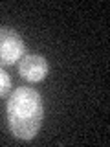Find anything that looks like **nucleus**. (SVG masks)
Masks as SVG:
<instances>
[{
  "label": "nucleus",
  "instance_id": "f257e3e1",
  "mask_svg": "<svg viewBox=\"0 0 110 147\" xmlns=\"http://www.w3.org/2000/svg\"><path fill=\"white\" fill-rule=\"evenodd\" d=\"M6 112L11 134L18 140H33L39 134L44 119L42 96L35 88L18 86L9 94Z\"/></svg>",
  "mask_w": 110,
  "mask_h": 147
},
{
  "label": "nucleus",
  "instance_id": "f03ea898",
  "mask_svg": "<svg viewBox=\"0 0 110 147\" xmlns=\"http://www.w3.org/2000/svg\"><path fill=\"white\" fill-rule=\"evenodd\" d=\"M26 44L17 30L0 26V64H15L24 57Z\"/></svg>",
  "mask_w": 110,
  "mask_h": 147
},
{
  "label": "nucleus",
  "instance_id": "20e7f679",
  "mask_svg": "<svg viewBox=\"0 0 110 147\" xmlns=\"http://www.w3.org/2000/svg\"><path fill=\"white\" fill-rule=\"evenodd\" d=\"M9 92H11V77L4 68H0V98H6Z\"/></svg>",
  "mask_w": 110,
  "mask_h": 147
},
{
  "label": "nucleus",
  "instance_id": "7ed1b4c3",
  "mask_svg": "<svg viewBox=\"0 0 110 147\" xmlns=\"http://www.w3.org/2000/svg\"><path fill=\"white\" fill-rule=\"evenodd\" d=\"M48 72H50L48 61L39 53H28L18 61V74L22 79L30 83H40L42 79H46Z\"/></svg>",
  "mask_w": 110,
  "mask_h": 147
}]
</instances>
